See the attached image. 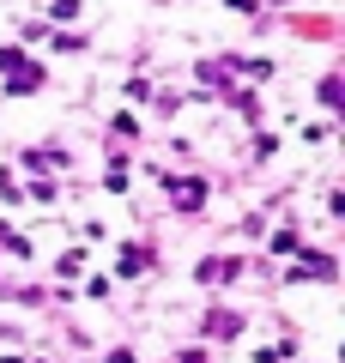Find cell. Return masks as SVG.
Returning a JSON list of instances; mask_svg holds the SVG:
<instances>
[{
	"label": "cell",
	"instance_id": "obj_1",
	"mask_svg": "<svg viewBox=\"0 0 345 363\" xmlns=\"http://www.w3.org/2000/svg\"><path fill=\"white\" fill-rule=\"evenodd\" d=\"M164 188H170V200H176L182 212H200L206 206V182L200 176H164Z\"/></svg>",
	"mask_w": 345,
	"mask_h": 363
},
{
	"label": "cell",
	"instance_id": "obj_2",
	"mask_svg": "<svg viewBox=\"0 0 345 363\" xmlns=\"http://www.w3.org/2000/svg\"><path fill=\"white\" fill-rule=\"evenodd\" d=\"M303 279H333V260L315 255V248H303V267L291 272V285H303Z\"/></svg>",
	"mask_w": 345,
	"mask_h": 363
},
{
	"label": "cell",
	"instance_id": "obj_3",
	"mask_svg": "<svg viewBox=\"0 0 345 363\" xmlns=\"http://www.w3.org/2000/svg\"><path fill=\"white\" fill-rule=\"evenodd\" d=\"M6 91H13V97H31V91H43V67H37V61H25L13 79H6Z\"/></svg>",
	"mask_w": 345,
	"mask_h": 363
},
{
	"label": "cell",
	"instance_id": "obj_4",
	"mask_svg": "<svg viewBox=\"0 0 345 363\" xmlns=\"http://www.w3.org/2000/svg\"><path fill=\"white\" fill-rule=\"evenodd\" d=\"M236 279V260H200V285H230Z\"/></svg>",
	"mask_w": 345,
	"mask_h": 363
},
{
	"label": "cell",
	"instance_id": "obj_5",
	"mask_svg": "<svg viewBox=\"0 0 345 363\" xmlns=\"http://www.w3.org/2000/svg\"><path fill=\"white\" fill-rule=\"evenodd\" d=\"M321 104H327V109L339 104V73H327V79H321Z\"/></svg>",
	"mask_w": 345,
	"mask_h": 363
},
{
	"label": "cell",
	"instance_id": "obj_6",
	"mask_svg": "<svg viewBox=\"0 0 345 363\" xmlns=\"http://www.w3.org/2000/svg\"><path fill=\"white\" fill-rule=\"evenodd\" d=\"M25 67V49H0V73H18Z\"/></svg>",
	"mask_w": 345,
	"mask_h": 363
},
{
	"label": "cell",
	"instance_id": "obj_7",
	"mask_svg": "<svg viewBox=\"0 0 345 363\" xmlns=\"http://www.w3.org/2000/svg\"><path fill=\"white\" fill-rule=\"evenodd\" d=\"M146 267V248H121V272H140Z\"/></svg>",
	"mask_w": 345,
	"mask_h": 363
},
{
	"label": "cell",
	"instance_id": "obj_8",
	"mask_svg": "<svg viewBox=\"0 0 345 363\" xmlns=\"http://www.w3.org/2000/svg\"><path fill=\"white\" fill-rule=\"evenodd\" d=\"M236 333V315H212V339H230Z\"/></svg>",
	"mask_w": 345,
	"mask_h": 363
},
{
	"label": "cell",
	"instance_id": "obj_9",
	"mask_svg": "<svg viewBox=\"0 0 345 363\" xmlns=\"http://www.w3.org/2000/svg\"><path fill=\"white\" fill-rule=\"evenodd\" d=\"M0 200H25V188H13V176L0 169Z\"/></svg>",
	"mask_w": 345,
	"mask_h": 363
},
{
	"label": "cell",
	"instance_id": "obj_10",
	"mask_svg": "<svg viewBox=\"0 0 345 363\" xmlns=\"http://www.w3.org/2000/svg\"><path fill=\"white\" fill-rule=\"evenodd\" d=\"M182 363H206V357H200V351H182Z\"/></svg>",
	"mask_w": 345,
	"mask_h": 363
}]
</instances>
